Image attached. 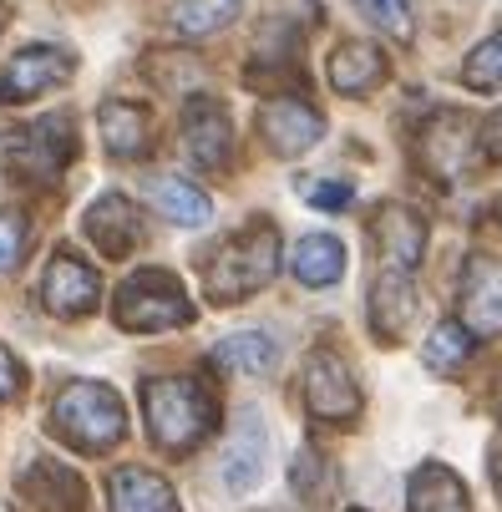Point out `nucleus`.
Returning <instances> with one entry per match:
<instances>
[{
    "instance_id": "9b49d317",
    "label": "nucleus",
    "mask_w": 502,
    "mask_h": 512,
    "mask_svg": "<svg viewBox=\"0 0 502 512\" xmlns=\"http://www.w3.org/2000/svg\"><path fill=\"white\" fill-rule=\"evenodd\" d=\"M183 148L203 173H224L234 163V122L213 97H188L183 107Z\"/></svg>"
},
{
    "instance_id": "6e6552de",
    "label": "nucleus",
    "mask_w": 502,
    "mask_h": 512,
    "mask_svg": "<svg viewBox=\"0 0 502 512\" xmlns=\"http://www.w3.org/2000/svg\"><path fill=\"white\" fill-rule=\"evenodd\" d=\"M254 132L264 137V148L274 158H300L310 153L315 142L325 137V117L305 102V92L295 97H269L259 112H254Z\"/></svg>"
},
{
    "instance_id": "c756f323",
    "label": "nucleus",
    "mask_w": 502,
    "mask_h": 512,
    "mask_svg": "<svg viewBox=\"0 0 502 512\" xmlns=\"http://www.w3.org/2000/svg\"><path fill=\"white\" fill-rule=\"evenodd\" d=\"M26 386V371H21V360L6 350V345H0V406H6V401H16V391Z\"/></svg>"
},
{
    "instance_id": "473e14b6",
    "label": "nucleus",
    "mask_w": 502,
    "mask_h": 512,
    "mask_svg": "<svg viewBox=\"0 0 502 512\" xmlns=\"http://www.w3.org/2000/svg\"><path fill=\"white\" fill-rule=\"evenodd\" d=\"M315 477H320V457L305 447V452L295 457V472H290V482H295L300 492H310V487H315Z\"/></svg>"
},
{
    "instance_id": "f257e3e1",
    "label": "nucleus",
    "mask_w": 502,
    "mask_h": 512,
    "mask_svg": "<svg viewBox=\"0 0 502 512\" xmlns=\"http://www.w3.org/2000/svg\"><path fill=\"white\" fill-rule=\"evenodd\" d=\"M142 416H148V436L158 452L188 457L219 426V401H213V391L203 381L153 376V381H142Z\"/></svg>"
},
{
    "instance_id": "e433bc0d",
    "label": "nucleus",
    "mask_w": 502,
    "mask_h": 512,
    "mask_svg": "<svg viewBox=\"0 0 502 512\" xmlns=\"http://www.w3.org/2000/svg\"><path fill=\"white\" fill-rule=\"evenodd\" d=\"M345 512H366V507H345Z\"/></svg>"
},
{
    "instance_id": "6ab92c4d",
    "label": "nucleus",
    "mask_w": 502,
    "mask_h": 512,
    "mask_svg": "<svg viewBox=\"0 0 502 512\" xmlns=\"http://www.w3.org/2000/svg\"><path fill=\"white\" fill-rule=\"evenodd\" d=\"M406 507L411 512H472L467 482L447 462H421L406 477Z\"/></svg>"
},
{
    "instance_id": "a878e982",
    "label": "nucleus",
    "mask_w": 502,
    "mask_h": 512,
    "mask_svg": "<svg viewBox=\"0 0 502 512\" xmlns=\"http://www.w3.org/2000/svg\"><path fill=\"white\" fill-rule=\"evenodd\" d=\"M244 0H173V26L183 36H213L239 16Z\"/></svg>"
},
{
    "instance_id": "f704fd0d",
    "label": "nucleus",
    "mask_w": 502,
    "mask_h": 512,
    "mask_svg": "<svg viewBox=\"0 0 502 512\" xmlns=\"http://www.w3.org/2000/svg\"><path fill=\"white\" fill-rule=\"evenodd\" d=\"M0 31H6V0H0Z\"/></svg>"
},
{
    "instance_id": "c85d7f7f",
    "label": "nucleus",
    "mask_w": 502,
    "mask_h": 512,
    "mask_svg": "<svg viewBox=\"0 0 502 512\" xmlns=\"http://www.w3.org/2000/svg\"><path fill=\"white\" fill-rule=\"evenodd\" d=\"M26 244H31V224H26V213L0 208V274H11V269L26 259Z\"/></svg>"
},
{
    "instance_id": "20e7f679",
    "label": "nucleus",
    "mask_w": 502,
    "mask_h": 512,
    "mask_svg": "<svg viewBox=\"0 0 502 512\" xmlns=\"http://www.w3.org/2000/svg\"><path fill=\"white\" fill-rule=\"evenodd\" d=\"M71 158H77V127L66 112L0 132V168L16 183H56L71 168Z\"/></svg>"
},
{
    "instance_id": "aec40b11",
    "label": "nucleus",
    "mask_w": 502,
    "mask_h": 512,
    "mask_svg": "<svg viewBox=\"0 0 502 512\" xmlns=\"http://www.w3.org/2000/svg\"><path fill=\"white\" fill-rule=\"evenodd\" d=\"M416 320V289H411V274H396V269H381L376 289H371V330L396 345Z\"/></svg>"
},
{
    "instance_id": "bb28decb",
    "label": "nucleus",
    "mask_w": 502,
    "mask_h": 512,
    "mask_svg": "<svg viewBox=\"0 0 502 512\" xmlns=\"http://www.w3.org/2000/svg\"><path fill=\"white\" fill-rule=\"evenodd\" d=\"M462 87H467V92H502V31L487 36V41L462 61Z\"/></svg>"
},
{
    "instance_id": "dca6fc26",
    "label": "nucleus",
    "mask_w": 502,
    "mask_h": 512,
    "mask_svg": "<svg viewBox=\"0 0 502 512\" xmlns=\"http://www.w3.org/2000/svg\"><path fill=\"white\" fill-rule=\"evenodd\" d=\"M97 127H102V148L112 158H122V163L148 158V148H153V117H148V107H137L127 97H107L97 107Z\"/></svg>"
},
{
    "instance_id": "2eb2a0df",
    "label": "nucleus",
    "mask_w": 502,
    "mask_h": 512,
    "mask_svg": "<svg viewBox=\"0 0 502 512\" xmlns=\"http://www.w3.org/2000/svg\"><path fill=\"white\" fill-rule=\"evenodd\" d=\"M21 497L36 507V512H87V482L61 467V462H46L36 457L26 472H21Z\"/></svg>"
},
{
    "instance_id": "393cba45",
    "label": "nucleus",
    "mask_w": 502,
    "mask_h": 512,
    "mask_svg": "<svg viewBox=\"0 0 502 512\" xmlns=\"http://www.w3.org/2000/svg\"><path fill=\"white\" fill-rule=\"evenodd\" d=\"M472 350H477V335H472L462 320H442L432 335H426V345H421L426 365H432L437 376H452V371H462V365L472 360Z\"/></svg>"
},
{
    "instance_id": "b1692460",
    "label": "nucleus",
    "mask_w": 502,
    "mask_h": 512,
    "mask_svg": "<svg viewBox=\"0 0 502 512\" xmlns=\"http://www.w3.org/2000/svg\"><path fill=\"white\" fill-rule=\"evenodd\" d=\"M153 203H158V213L168 218V224H183V229H203L213 218V198L188 178H163L153 188Z\"/></svg>"
},
{
    "instance_id": "ddd939ff",
    "label": "nucleus",
    "mask_w": 502,
    "mask_h": 512,
    "mask_svg": "<svg viewBox=\"0 0 502 512\" xmlns=\"http://www.w3.org/2000/svg\"><path fill=\"white\" fill-rule=\"evenodd\" d=\"M457 300H462V325L472 335H502V264L487 254H472L462 264V284H457Z\"/></svg>"
},
{
    "instance_id": "4be33fe9",
    "label": "nucleus",
    "mask_w": 502,
    "mask_h": 512,
    "mask_svg": "<svg viewBox=\"0 0 502 512\" xmlns=\"http://www.w3.org/2000/svg\"><path fill=\"white\" fill-rule=\"evenodd\" d=\"M264 452H269V436H264L259 416H244L239 436H234L229 452H224V487H229V492L259 487V482H264Z\"/></svg>"
},
{
    "instance_id": "cd10ccee",
    "label": "nucleus",
    "mask_w": 502,
    "mask_h": 512,
    "mask_svg": "<svg viewBox=\"0 0 502 512\" xmlns=\"http://www.w3.org/2000/svg\"><path fill=\"white\" fill-rule=\"evenodd\" d=\"M355 11H361L381 36H391V41H411L416 36V21H411L406 0H355Z\"/></svg>"
},
{
    "instance_id": "c9c22d12",
    "label": "nucleus",
    "mask_w": 502,
    "mask_h": 512,
    "mask_svg": "<svg viewBox=\"0 0 502 512\" xmlns=\"http://www.w3.org/2000/svg\"><path fill=\"white\" fill-rule=\"evenodd\" d=\"M497 411H502V376H497Z\"/></svg>"
},
{
    "instance_id": "2f4dec72",
    "label": "nucleus",
    "mask_w": 502,
    "mask_h": 512,
    "mask_svg": "<svg viewBox=\"0 0 502 512\" xmlns=\"http://www.w3.org/2000/svg\"><path fill=\"white\" fill-rule=\"evenodd\" d=\"M355 193H350V183H325V188H310V203L315 208H345Z\"/></svg>"
},
{
    "instance_id": "5701e85b",
    "label": "nucleus",
    "mask_w": 502,
    "mask_h": 512,
    "mask_svg": "<svg viewBox=\"0 0 502 512\" xmlns=\"http://www.w3.org/2000/svg\"><path fill=\"white\" fill-rule=\"evenodd\" d=\"M213 365H219V371H234V376H269L279 365V345L264 330H239V335L219 340Z\"/></svg>"
},
{
    "instance_id": "39448f33",
    "label": "nucleus",
    "mask_w": 502,
    "mask_h": 512,
    "mask_svg": "<svg viewBox=\"0 0 502 512\" xmlns=\"http://www.w3.org/2000/svg\"><path fill=\"white\" fill-rule=\"evenodd\" d=\"M112 315L122 330L132 335H158V330H178L193 320V300L183 295V284L168 269H137L132 279H122Z\"/></svg>"
},
{
    "instance_id": "7ed1b4c3",
    "label": "nucleus",
    "mask_w": 502,
    "mask_h": 512,
    "mask_svg": "<svg viewBox=\"0 0 502 512\" xmlns=\"http://www.w3.org/2000/svg\"><path fill=\"white\" fill-rule=\"evenodd\" d=\"M51 431L61 436L66 447H77L87 457L112 452L127 436V411L122 396L102 381H66L51 401Z\"/></svg>"
},
{
    "instance_id": "f03ea898",
    "label": "nucleus",
    "mask_w": 502,
    "mask_h": 512,
    "mask_svg": "<svg viewBox=\"0 0 502 512\" xmlns=\"http://www.w3.org/2000/svg\"><path fill=\"white\" fill-rule=\"evenodd\" d=\"M279 274V229L274 224H244L239 234H229L203 264V295L213 305H239L254 289H264Z\"/></svg>"
},
{
    "instance_id": "f3484780",
    "label": "nucleus",
    "mask_w": 502,
    "mask_h": 512,
    "mask_svg": "<svg viewBox=\"0 0 502 512\" xmlns=\"http://www.w3.org/2000/svg\"><path fill=\"white\" fill-rule=\"evenodd\" d=\"M107 507L112 512H183L173 482L148 467H117L107 477Z\"/></svg>"
},
{
    "instance_id": "f8f14e48",
    "label": "nucleus",
    "mask_w": 502,
    "mask_h": 512,
    "mask_svg": "<svg viewBox=\"0 0 502 512\" xmlns=\"http://www.w3.org/2000/svg\"><path fill=\"white\" fill-rule=\"evenodd\" d=\"M371 239H376L381 269L416 274L421 254H426V218L416 208H406V203H381L376 218H371Z\"/></svg>"
},
{
    "instance_id": "7c9ffc66",
    "label": "nucleus",
    "mask_w": 502,
    "mask_h": 512,
    "mask_svg": "<svg viewBox=\"0 0 502 512\" xmlns=\"http://www.w3.org/2000/svg\"><path fill=\"white\" fill-rule=\"evenodd\" d=\"M482 158L487 163H502V112H492L482 122Z\"/></svg>"
},
{
    "instance_id": "423d86ee",
    "label": "nucleus",
    "mask_w": 502,
    "mask_h": 512,
    "mask_svg": "<svg viewBox=\"0 0 502 512\" xmlns=\"http://www.w3.org/2000/svg\"><path fill=\"white\" fill-rule=\"evenodd\" d=\"M477 132L482 127L472 117L452 112V107L426 117V127L416 132V158H421L426 173H432V183L452 188V183H467L477 173V153H482V137Z\"/></svg>"
},
{
    "instance_id": "4468645a",
    "label": "nucleus",
    "mask_w": 502,
    "mask_h": 512,
    "mask_svg": "<svg viewBox=\"0 0 502 512\" xmlns=\"http://www.w3.org/2000/svg\"><path fill=\"white\" fill-rule=\"evenodd\" d=\"M82 234L92 239V249L102 259H127L142 239V218L132 208V198L122 193H102L87 213H82Z\"/></svg>"
},
{
    "instance_id": "4c0bfd02",
    "label": "nucleus",
    "mask_w": 502,
    "mask_h": 512,
    "mask_svg": "<svg viewBox=\"0 0 502 512\" xmlns=\"http://www.w3.org/2000/svg\"><path fill=\"white\" fill-rule=\"evenodd\" d=\"M497 218H502V198H497Z\"/></svg>"
},
{
    "instance_id": "0eeeda50",
    "label": "nucleus",
    "mask_w": 502,
    "mask_h": 512,
    "mask_svg": "<svg viewBox=\"0 0 502 512\" xmlns=\"http://www.w3.org/2000/svg\"><path fill=\"white\" fill-rule=\"evenodd\" d=\"M305 411L325 426H355V416H361L355 371L325 345L310 350V360H305Z\"/></svg>"
},
{
    "instance_id": "72a5a7b5",
    "label": "nucleus",
    "mask_w": 502,
    "mask_h": 512,
    "mask_svg": "<svg viewBox=\"0 0 502 512\" xmlns=\"http://www.w3.org/2000/svg\"><path fill=\"white\" fill-rule=\"evenodd\" d=\"M492 482H497V492H502V447L492 452Z\"/></svg>"
},
{
    "instance_id": "1a4fd4ad",
    "label": "nucleus",
    "mask_w": 502,
    "mask_h": 512,
    "mask_svg": "<svg viewBox=\"0 0 502 512\" xmlns=\"http://www.w3.org/2000/svg\"><path fill=\"white\" fill-rule=\"evenodd\" d=\"M41 305L56 320H82L102 305V279L87 259H77L71 249H56L46 274H41Z\"/></svg>"
},
{
    "instance_id": "9d476101",
    "label": "nucleus",
    "mask_w": 502,
    "mask_h": 512,
    "mask_svg": "<svg viewBox=\"0 0 502 512\" xmlns=\"http://www.w3.org/2000/svg\"><path fill=\"white\" fill-rule=\"evenodd\" d=\"M71 71H77V56L66 46H26L0 71V102H31L51 87H66Z\"/></svg>"
},
{
    "instance_id": "412c9836",
    "label": "nucleus",
    "mask_w": 502,
    "mask_h": 512,
    "mask_svg": "<svg viewBox=\"0 0 502 512\" xmlns=\"http://www.w3.org/2000/svg\"><path fill=\"white\" fill-rule=\"evenodd\" d=\"M290 274L310 289H330L345 279V244L335 234H305L290 254Z\"/></svg>"
},
{
    "instance_id": "a211bd4d",
    "label": "nucleus",
    "mask_w": 502,
    "mask_h": 512,
    "mask_svg": "<svg viewBox=\"0 0 502 512\" xmlns=\"http://www.w3.org/2000/svg\"><path fill=\"white\" fill-rule=\"evenodd\" d=\"M386 82V51L371 41H340L330 51V87L340 97H366Z\"/></svg>"
}]
</instances>
